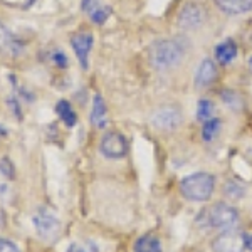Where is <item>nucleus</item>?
I'll return each mask as SVG.
<instances>
[{
	"label": "nucleus",
	"mask_w": 252,
	"mask_h": 252,
	"mask_svg": "<svg viewBox=\"0 0 252 252\" xmlns=\"http://www.w3.org/2000/svg\"><path fill=\"white\" fill-rule=\"evenodd\" d=\"M185 56V47L178 39H161L153 44L150 63L157 71H168L180 64Z\"/></svg>",
	"instance_id": "1"
},
{
	"label": "nucleus",
	"mask_w": 252,
	"mask_h": 252,
	"mask_svg": "<svg viewBox=\"0 0 252 252\" xmlns=\"http://www.w3.org/2000/svg\"><path fill=\"white\" fill-rule=\"evenodd\" d=\"M239 220V212L227 202L207 205L197 217V223L204 229H229Z\"/></svg>",
	"instance_id": "2"
},
{
	"label": "nucleus",
	"mask_w": 252,
	"mask_h": 252,
	"mask_svg": "<svg viewBox=\"0 0 252 252\" xmlns=\"http://www.w3.org/2000/svg\"><path fill=\"white\" fill-rule=\"evenodd\" d=\"M215 190V177L205 172L192 173L180 182V193L190 202H207Z\"/></svg>",
	"instance_id": "3"
},
{
	"label": "nucleus",
	"mask_w": 252,
	"mask_h": 252,
	"mask_svg": "<svg viewBox=\"0 0 252 252\" xmlns=\"http://www.w3.org/2000/svg\"><path fill=\"white\" fill-rule=\"evenodd\" d=\"M32 223H34L35 234L44 242H54L61 234V222L56 217L54 212L47 209V207H40L37 212L32 217Z\"/></svg>",
	"instance_id": "4"
},
{
	"label": "nucleus",
	"mask_w": 252,
	"mask_h": 252,
	"mask_svg": "<svg viewBox=\"0 0 252 252\" xmlns=\"http://www.w3.org/2000/svg\"><path fill=\"white\" fill-rule=\"evenodd\" d=\"M207 9L202 2H187L177 15V26L184 31H195L204 26Z\"/></svg>",
	"instance_id": "5"
},
{
	"label": "nucleus",
	"mask_w": 252,
	"mask_h": 252,
	"mask_svg": "<svg viewBox=\"0 0 252 252\" xmlns=\"http://www.w3.org/2000/svg\"><path fill=\"white\" fill-rule=\"evenodd\" d=\"M99 152L101 155L109 158V160H118V158L126 157V153H128V141L121 133L109 131L101 138Z\"/></svg>",
	"instance_id": "6"
},
{
	"label": "nucleus",
	"mask_w": 252,
	"mask_h": 252,
	"mask_svg": "<svg viewBox=\"0 0 252 252\" xmlns=\"http://www.w3.org/2000/svg\"><path fill=\"white\" fill-rule=\"evenodd\" d=\"M246 249V235L235 229H225L212 242L214 252H244Z\"/></svg>",
	"instance_id": "7"
},
{
	"label": "nucleus",
	"mask_w": 252,
	"mask_h": 252,
	"mask_svg": "<svg viewBox=\"0 0 252 252\" xmlns=\"http://www.w3.org/2000/svg\"><path fill=\"white\" fill-rule=\"evenodd\" d=\"M182 123V113L180 109L173 106H163L157 109L152 116V125L163 131H173Z\"/></svg>",
	"instance_id": "8"
},
{
	"label": "nucleus",
	"mask_w": 252,
	"mask_h": 252,
	"mask_svg": "<svg viewBox=\"0 0 252 252\" xmlns=\"http://www.w3.org/2000/svg\"><path fill=\"white\" fill-rule=\"evenodd\" d=\"M93 46H94V37H93L91 32H76L71 37V47L84 71L88 69L89 52H91Z\"/></svg>",
	"instance_id": "9"
},
{
	"label": "nucleus",
	"mask_w": 252,
	"mask_h": 252,
	"mask_svg": "<svg viewBox=\"0 0 252 252\" xmlns=\"http://www.w3.org/2000/svg\"><path fill=\"white\" fill-rule=\"evenodd\" d=\"M89 123L97 129H104L108 126V108L104 99L99 94H94L93 97V106L89 113Z\"/></svg>",
	"instance_id": "10"
},
{
	"label": "nucleus",
	"mask_w": 252,
	"mask_h": 252,
	"mask_svg": "<svg viewBox=\"0 0 252 252\" xmlns=\"http://www.w3.org/2000/svg\"><path fill=\"white\" fill-rule=\"evenodd\" d=\"M217 79V66L212 59H204L195 72V86L207 88Z\"/></svg>",
	"instance_id": "11"
},
{
	"label": "nucleus",
	"mask_w": 252,
	"mask_h": 252,
	"mask_svg": "<svg viewBox=\"0 0 252 252\" xmlns=\"http://www.w3.org/2000/svg\"><path fill=\"white\" fill-rule=\"evenodd\" d=\"M214 2L227 15H242L252 10V0H214Z\"/></svg>",
	"instance_id": "12"
},
{
	"label": "nucleus",
	"mask_w": 252,
	"mask_h": 252,
	"mask_svg": "<svg viewBox=\"0 0 252 252\" xmlns=\"http://www.w3.org/2000/svg\"><path fill=\"white\" fill-rule=\"evenodd\" d=\"M237 52H239L237 44H235L232 39H227L215 47V59H217L219 64L227 66V64H230L237 58Z\"/></svg>",
	"instance_id": "13"
},
{
	"label": "nucleus",
	"mask_w": 252,
	"mask_h": 252,
	"mask_svg": "<svg viewBox=\"0 0 252 252\" xmlns=\"http://www.w3.org/2000/svg\"><path fill=\"white\" fill-rule=\"evenodd\" d=\"M56 113L61 118V121H64V125L69 126V128H72V126L78 123V113L74 111L72 104L67 99H61L56 104Z\"/></svg>",
	"instance_id": "14"
},
{
	"label": "nucleus",
	"mask_w": 252,
	"mask_h": 252,
	"mask_svg": "<svg viewBox=\"0 0 252 252\" xmlns=\"http://www.w3.org/2000/svg\"><path fill=\"white\" fill-rule=\"evenodd\" d=\"M133 252H161V242L152 234L141 235L133 246Z\"/></svg>",
	"instance_id": "15"
},
{
	"label": "nucleus",
	"mask_w": 252,
	"mask_h": 252,
	"mask_svg": "<svg viewBox=\"0 0 252 252\" xmlns=\"http://www.w3.org/2000/svg\"><path fill=\"white\" fill-rule=\"evenodd\" d=\"M220 128H222V121L219 118H210L209 121H205L204 128H202V138H204V141L215 140L219 133H220Z\"/></svg>",
	"instance_id": "16"
},
{
	"label": "nucleus",
	"mask_w": 252,
	"mask_h": 252,
	"mask_svg": "<svg viewBox=\"0 0 252 252\" xmlns=\"http://www.w3.org/2000/svg\"><path fill=\"white\" fill-rule=\"evenodd\" d=\"M214 111H215V106H214L212 101L200 99L197 104V120L202 121V123H205V121H209L210 118H214Z\"/></svg>",
	"instance_id": "17"
},
{
	"label": "nucleus",
	"mask_w": 252,
	"mask_h": 252,
	"mask_svg": "<svg viewBox=\"0 0 252 252\" xmlns=\"http://www.w3.org/2000/svg\"><path fill=\"white\" fill-rule=\"evenodd\" d=\"M244 193H246V189H244V185L237 184V182H227L223 185V195L227 198H230V200H237V198L244 197Z\"/></svg>",
	"instance_id": "18"
},
{
	"label": "nucleus",
	"mask_w": 252,
	"mask_h": 252,
	"mask_svg": "<svg viewBox=\"0 0 252 252\" xmlns=\"http://www.w3.org/2000/svg\"><path fill=\"white\" fill-rule=\"evenodd\" d=\"M66 252H99V249H97L96 242L86 241V242H72L67 247Z\"/></svg>",
	"instance_id": "19"
},
{
	"label": "nucleus",
	"mask_w": 252,
	"mask_h": 252,
	"mask_svg": "<svg viewBox=\"0 0 252 252\" xmlns=\"http://www.w3.org/2000/svg\"><path fill=\"white\" fill-rule=\"evenodd\" d=\"M109 15H111V9H109V7L101 5L99 9H96L91 15H89V17H91L93 22L97 24V26H103V24L109 19Z\"/></svg>",
	"instance_id": "20"
},
{
	"label": "nucleus",
	"mask_w": 252,
	"mask_h": 252,
	"mask_svg": "<svg viewBox=\"0 0 252 252\" xmlns=\"http://www.w3.org/2000/svg\"><path fill=\"white\" fill-rule=\"evenodd\" d=\"M0 173L5 178H14V166H12L9 158H2L0 160Z\"/></svg>",
	"instance_id": "21"
},
{
	"label": "nucleus",
	"mask_w": 252,
	"mask_h": 252,
	"mask_svg": "<svg viewBox=\"0 0 252 252\" xmlns=\"http://www.w3.org/2000/svg\"><path fill=\"white\" fill-rule=\"evenodd\" d=\"M51 58H52V63H54L58 67H61V69L67 67V56L64 54L63 51H54Z\"/></svg>",
	"instance_id": "22"
},
{
	"label": "nucleus",
	"mask_w": 252,
	"mask_h": 252,
	"mask_svg": "<svg viewBox=\"0 0 252 252\" xmlns=\"http://www.w3.org/2000/svg\"><path fill=\"white\" fill-rule=\"evenodd\" d=\"M222 99H223V103H227L229 106L237 108L239 94H237V93H234V91H223L222 93Z\"/></svg>",
	"instance_id": "23"
},
{
	"label": "nucleus",
	"mask_w": 252,
	"mask_h": 252,
	"mask_svg": "<svg viewBox=\"0 0 252 252\" xmlns=\"http://www.w3.org/2000/svg\"><path fill=\"white\" fill-rule=\"evenodd\" d=\"M99 7H101L99 0H83V10L86 12L88 15H91L93 12L96 9H99Z\"/></svg>",
	"instance_id": "24"
},
{
	"label": "nucleus",
	"mask_w": 252,
	"mask_h": 252,
	"mask_svg": "<svg viewBox=\"0 0 252 252\" xmlns=\"http://www.w3.org/2000/svg\"><path fill=\"white\" fill-rule=\"evenodd\" d=\"M0 252H20L19 247L15 246L12 241H7V239H0Z\"/></svg>",
	"instance_id": "25"
},
{
	"label": "nucleus",
	"mask_w": 252,
	"mask_h": 252,
	"mask_svg": "<svg viewBox=\"0 0 252 252\" xmlns=\"http://www.w3.org/2000/svg\"><path fill=\"white\" fill-rule=\"evenodd\" d=\"M246 247L249 251H252V235H249V237H246Z\"/></svg>",
	"instance_id": "26"
},
{
	"label": "nucleus",
	"mask_w": 252,
	"mask_h": 252,
	"mask_svg": "<svg viewBox=\"0 0 252 252\" xmlns=\"http://www.w3.org/2000/svg\"><path fill=\"white\" fill-rule=\"evenodd\" d=\"M249 67H251V72H252V58H251V61H249Z\"/></svg>",
	"instance_id": "27"
}]
</instances>
